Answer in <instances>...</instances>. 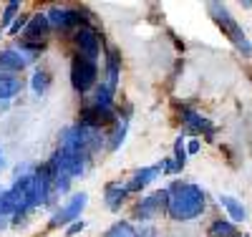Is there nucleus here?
Instances as JSON below:
<instances>
[{"label": "nucleus", "instance_id": "f257e3e1", "mask_svg": "<svg viewBox=\"0 0 252 237\" xmlns=\"http://www.w3.org/2000/svg\"><path fill=\"white\" fill-rule=\"evenodd\" d=\"M166 192H169L166 212H169L172 220L189 222V220H197L199 214H204L207 195L202 192V187H197L192 182H172L169 187H166Z\"/></svg>", "mask_w": 252, "mask_h": 237}, {"label": "nucleus", "instance_id": "39448f33", "mask_svg": "<svg viewBox=\"0 0 252 237\" xmlns=\"http://www.w3.org/2000/svg\"><path fill=\"white\" fill-rule=\"evenodd\" d=\"M86 202H89L86 192H76V195L68 197L66 204H61V207L51 214L48 225H51V227H66V225L81 220V212H83V207H86Z\"/></svg>", "mask_w": 252, "mask_h": 237}, {"label": "nucleus", "instance_id": "2eb2a0df", "mask_svg": "<svg viewBox=\"0 0 252 237\" xmlns=\"http://www.w3.org/2000/svg\"><path fill=\"white\" fill-rule=\"evenodd\" d=\"M220 204H222L229 214H232V222H245V220H247V209L242 207L240 200L229 197V195H220Z\"/></svg>", "mask_w": 252, "mask_h": 237}, {"label": "nucleus", "instance_id": "f8f14e48", "mask_svg": "<svg viewBox=\"0 0 252 237\" xmlns=\"http://www.w3.org/2000/svg\"><path fill=\"white\" fill-rule=\"evenodd\" d=\"M126 197H129V192H126V187L119 184V182H109L106 189H103V200H106V204H109L111 212H119L124 207Z\"/></svg>", "mask_w": 252, "mask_h": 237}, {"label": "nucleus", "instance_id": "b1692460", "mask_svg": "<svg viewBox=\"0 0 252 237\" xmlns=\"http://www.w3.org/2000/svg\"><path fill=\"white\" fill-rule=\"evenodd\" d=\"M199 149H202V141L199 139H192V141L187 144V154H197Z\"/></svg>", "mask_w": 252, "mask_h": 237}, {"label": "nucleus", "instance_id": "0eeeda50", "mask_svg": "<svg viewBox=\"0 0 252 237\" xmlns=\"http://www.w3.org/2000/svg\"><path fill=\"white\" fill-rule=\"evenodd\" d=\"M166 204H169V192L166 189H157L152 192V195H146L136 202L134 207V220H141V222H149L154 220L159 212L166 209Z\"/></svg>", "mask_w": 252, "mask_h": 237}, {"label": "nucleus", "instance_id": "1a4fd4ad", "mask_svg": "<svg viewBox=\"0 0 252 237\" xmlns=\"http://www.w3.org/2000/svg\"><path fill=\"white\" fill-rule=\"evenodd\" d=\"M51 31H53V28H51V23H48L46 13H33V15L28 18V26H26V31H23V40L46 43Z\"/></svg>", "mask_w": 252, "mask_h": 237}, {"label": "nucleus", "instance_id": "7ed1b4c3", "mask_svg": "<svg viewBox=\"0 0 252 237\" xmlns=\"http://www.w3.org/2000/svg\"><path fill=\"white\" fill-rule=\"evenodd\" d=\"M98 83V63L83 56L71 58V86L78 94H89Z\"/></svg>", "mask_w": 252, "mask_h": 237}, {"label": "nucleus", "instance_id": "20e7f679", "mask_svg": "<svg viewBox=\"0 0 252 237\" xmlns=\"http://www.w3.org/2000/svg\"><path fill=\"white\" fill-rule=\"evenodd\" d=\"M73 46H76V56H83L89 61H98L101 48H103V38L91 23H86V26L73 31Z\"/></svg>", "mask_w": 252, "mask_h": 237}, {"label": "nucleus", "instance_id": "4468645a", "mask_svg": "<svg viewBox=\"0 0 252 237\" xmlns=\"http://www.w3.org/2000/svg\"><path fill=\"white\" fill-rule=\"evenodd\" d=\"M161 164H164V174H174V171H182L184 169V164H187V146H184V139L182 136L174 141V157L161 162Z\"/></svg>", "mask_w": 252, "mask_h": 237}, {"label": "nucleus", "instance_id": "5701e85b", "mask_svg": "<svg viewBox=\"0 0 252 237\" xmlns=\"http://www.w3.org/2000/svg\"><path fill=\"white\" fill-rule=\"evenodd\" d=\"M83 230H86V222L76 220V222H71V225L66 227V237H73V235H78V232H83Z\"/></svg>", "mask_w": 252, "mask_h": 237}, {"label": "nucleus", "instance_id": "a878e982", "mask_svg": "<svg viewBox=\"0 0 252 237\" xmlns=\"http://www.w3.org/2000/svg\"><path fill=\"white\" fill-rule=\"evenodd\" d=\"M245 237H250V235H245Z\"/></svg>", "mask_w": 252, "mask_h": 237}, {"label": "nucleus", "instance_id": "dca6fc26", "mask_svg": "<svg viewBox=\"0 0 252 237\" xmlns=\"http://www.w3.org/2000/svg\"><path fill=\"white\" fill-rule=\"evenodd\" d=\"M51 81H53V76H51L48 68H35V71H33V78H31V89H33V94L43 96V94L51 89Z\"/></svg>", "mask_w": 252, "mask_h": 237}, {"label": "nucleus", "instance_id": "4be33fe9", "mask_svg": "<svg viewBox=\"0 0 252 237\" xmlns=\"http://www.w3.org/2000/svg\"><path fill=\"white\" fill-rule=\"evenodd\" d=\"M28 18H31V15H18V18L13 20V26L8 28V33H10V35H20V33L26 31V26H28Z\"/></svg>", "mask_w": 252, "mask_h": 237}, {"label": "nucleus", "instance_id": "a211bd4d", "mask_svg": "<svg viewBox=\"0 0 252 237\" xmlns=\"http://www.w3.org/2000/svg\"><path fill=\"white\" fill-rule=\"evenodd\" d=\"M240 230L232 220H215L209 225V237H237Z\"/></svg>", "mask_w": 252, "mask_h": 237}, {"label": "nucleus", "instance_id": "ddd939ff", "mask_svg": "<svg viewBox=\"0 0 252 237\" xmlns=\"http://www.w3.org/2000/svg\"><path fill=\"white\" fill-rule=\"evenodd\" d=\"M182 119H184V124H187L189 129H194V132H204V134H207V139L215 134V124L209 121V119H204L202 114L192 111V109H184Z\"/></svg>", "mask_w": 252, "mask_h": 237}, {"label": "nucleus", "instance_id": "f3484780", "mask_svg": "<svg viewBox=\"0 0 252 237\" xmlns=\"http://www.w3.org/2000/svg\"><path fill=\"white\" fill-rule=\"evenodd\" d=\"M15 94H20V78L18 76H8V73H0V101H8Z\"/></svg>", "mask_w": 252, "mask_h": 237}, {"label": "nucleus", "instance_id": "6e6552de", "mask_svg": "<svg viewBox=\"0 0 252 237\" xmlns=\"http://www.w3.org/2000/svg\"><path fill=\"white\" fill-rule=\"evenodd\" d=\"M159 174H164V164L159 162V164H152V167H139V169H134L131 174H129V179L124 182V187H126V192H141V189H146L149 184H154L157 182V177Z\"/></svg>", "mask_w": 252, "mask_h": 237}, {"label": "nucleus", "instance_id": "412c9836", "mask_svg": "<svg viewBox=\"0 0 252 237\" xmlns=\"http://www.w3.org/2000/svg\"><path fill=\"white\" fill-rule=\"evenodd\" d=\"M18 15H20V3L18 0H10V3L3 8V15H0V28H10Z\"/></svg>", "mask_w": 252, "mask_h": 237}, {"label": "nucleus", "instance_id": "9b49d317", "mask_svg": "<svg viewBox=\"0 0 252 237\" xmlns=\"http://www.w3.org/2000/svg\"><path fill=\"white\" fill-rule=\"evenodd\" d=\"M119 78H121V56H119L116 48H109V53H106V78H103V86L116 94Z\"/></svg>", "mask_w": 252, "mask_h": 237}, {"label": "nucleus", "instance_id": "423d86ee", "mask_svg": "<svg viewBox=\"0 0 252 237\" xmlns=\"http://www.w3.org/2000/svg\"><path fill=\"white\" fill-rule=\"evenodd\" d=\"M48 23L53 31H61V33H66V31H76L81 26H86V20H83V10L78 8H66V5H53L48 13Z\"/></svg>", "mask_w": 252, "mask_h": 237}, {"label": "nucleus", "instance_id": "aec40b11", "mask_svg": "<svg viewBox=\"0 0 252 237\" xmlns=\"http://www.w3.org/2000/svg\"><path fill=\"white\" fill-rule=\"evenodd\" d=\"M103 237H141V232L134 225H129V222H114Z\"/></svg>", "mask_w": 252, "mask_h": 237}, {"label": "nucleus", "instance_id": "9d476101", "mask_svg": "<svg viewBox=\"0 0 252 237\" xmlns=\"http://www.w3.org/2000/svg\"><path fill=\"white\" fill-rule=\"evenodd\" d=\"M26 66H28V58L18 48H0V73L18 76Z\"/></svg>", "mask_w": 252, "mask_h": 237}, {"label": "nucleus", "instance_id": "f03ea898", "mask_svg": "<svg viewBox=\"0 0 252 237\" xmlns=\"http://www.w3.org/2000/svg\"><path fill=\"white\" fill-rule=\"evenodd\" d=\"M207 13L212 15V20L217 23V28L227 35V40L232 43V46L242 53V56H252V46H250V38L245 35V31H242V26L237 23V20L232 18V13H229V8L227 5H222V3H209L207 5Z\"/></svg>", "mask_w": 252, "mask_h": 237}, {"label": "nucleus", "instance_id": "393cba45", "mask_svg": "<svg viewBox=\"0 0 252 237\" xmlns=\"http://www.w3.org/2000/svg\"><path fill=\"white\" fill-rule=\"evenodd\" d=\"M0 159H3V152H0Z\"/></svg>", "mask_w": 252, "mask_h": 237}, {"label": "nucleus", "instance_id": "6ab92c4d", "mask_svg": "<svg viewBox=\"0 0 252 237\" xmlns=\"http://www.w3.org/2000/svg\"><path fill=\"white\" fill-rule=\"evenodd\" d=\"M126 129H129V124H126V119H116V124L111 126V134H109V149L111 152H116V149L121 146L124 136H126Z\"/></svg>", "mask_w": 252, "mask_h": 237}]
</instances>
